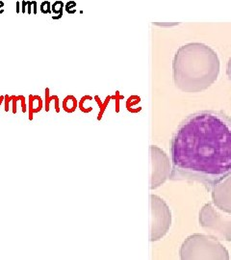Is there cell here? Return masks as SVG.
Wrapping results in <instances>:
<instances>
[{
    "mask_svg": "<svg viewBox=\"0 0 231 260\" xmlns=\"http://www.w3.org/2000/svg\"><path fill=\"white\" fill-rule=\"evenodd\" d=\"M171 156V179L211 188L231 175V119L207 110L190 115L172 136Z\"/></svg>",
    "mask_w": 231,
    "mask_h": 260,
    "instance_id": "cell-1",
    "label": "cell"
},
{
    "mask_svg": "<svg viewBox=\"0 0 231 260\" xmlns=\"http://www.w3.org/2000/svg\"><path fill=\"white\" fill-rule=\"evenodd\" d=\"M220 60L217 52L201 43L180 46L172 61L173 82L184 93H200L217 81Z\"/></svg>",
    "mask_w": 231,
    "mask_h": 260,
    "instance_id": "cell-2",
    "label": "cell"
},
{
    "mask_svg": "<svg viewBox=\"0 0 231 260\" xmlns=\"http://www.w3.org/2000/svg\"><path fill=\"white\" fill-rule=\"evenodd\" d=\"M183 260L213 259L228 260V250L215 237L209 234L196 233L189 236L182 243L179 250Z\"/></svg>",
    "mask_w": 231,
    "mask_h": 260,
    "instance_id": "cell-3",
    "label": "cell"
},
{
    "mask_svg": "<svg viewBox=\"0 0 231 260\" xmlns=\"http://www.w3.org/2000/svg\"><path fill=\"white\" fill-rule=\"evenodd\" d=\"M202 229L219 241L231 242V213L221 211L213 203H205L200 211Z\"/></svg>",
    "mask_w": 231,
    "mask_h": 260,
    "instance_id": "cell-4",
    "label": "cell"
},
{
    "mask_svg": "<svg viewBox=\"0 0 231 260\" xmlns=\"http://www.w3.org/2000/svg\"><path fill=\"white\" fill-rule=\"evenodd\" d=\"M150 202V229L149 241L162 239L168 233L171 225V212L165 200L156 195L149 196Z\"/></svg>",
    "mask_w": 231,
    "mask_h": 260,
    "instance_id": "cell-5",
    "label": "cell"
},
{
    "mask_svg": "<svg viewBox=\"0 0 231 260\" xmlns=\"http://www.w3.org/2000/svg\"><path fill=\"white\" fill-rule=\"evenodd\" d=\"M149 154L151 162L149 189L154 190L163 185L171 177V165L170 163L169 156L160 147L150 146Z\"/></svg>",
    "mask_w": 231,
    "mask_h": 260,
    "instance_id": "cell-6",
    "label": "cell"
},
{
    "mask_svg": "<svg viewBox=\"0 0 231 260\" xmlns=\"http://www.w3.org/2000/svg\"><path fill=\"white\" fill-rule=\"evenodd\" d=\"M212 202L221 211L231 213V175L211 187Z\"/></svg>",
    "mask_w": 231,
    "mask_h": 260,
    "instance_id": "cell-7",
    "label": "cell"
},
{
    "mask_svg": "<svg viewBox=\"0 0 231 260\" xmlns=\"http://www.w3.org/2000/svg\"><path fill=\"white\" fill-rule=\"evenodd\" d=\"M76 101L77 100L73 96H67L62 102V107L64 109V111L67 113H73L75 111V109H73L72 106H70V103H73V102Z\"/></svg>",
    "mask_w": 231,
    "mask_h": 260,
    "instance_id": "cell-8",
    "label": "cell"
},
{
    "mask_svg": "<svg viewBox=\"0 0 231 260\" xmlns=\"http://www.w3.org/2000/svg\"><path fill=\"white\" fill-rule=\"evenodd\" d=\"M64 9H65V4L62 0H56L52 5H51V11L52 13L59 14L60 13H63Z\"/></svg>",
    "mask_w": 231,
    "mask_h": 260,
    "instance_id": "cell-9",
    "label": "cell"
},
{
    "mask_svg": "<svg viewBox=\"0 0 231 260\" xmlns=\"http://www.w3.org/2000/svg\"><path fill=\"white\" fill-rule=\"evenodd\" d=\"M54 100V96H50L49 93V88L45 89V100H44V109L46 112H49V107H50V102Z\"/></svg>",
    "mask_w": 231,
    "mask_h": 260,
    "instance_id": "cell-10",
    "label": "cell"
},
{
    "mask_svg": "<svg viewBox=\"0 0 231 260\" xmlns=\"http://www.w3.org/2000/svg\"><path fill=\"white\" fill-rule=\"evenodd\" d=\"M34 102H35L34 96H32V94H30V96H29V104H28V111H29V117H28V119H29V121L33 120V115H34Z\"/></svg>",
    "mask_w": 231,
    "mask_h": 260,
    "instance_id": "cell-11",
    "label": "cell"
},
{
    "mask_svg": "<svg viewBox=\"0 0 231 260\" xmlns=\"http://www.w3.org/2000/svg\"><path fill=\"white\" fill-rule=\"evenodd\" d=\"M39 10L43 14H51V4L49 1H43L39 6Z\"/></svg>",
    "mask_w": 231,
    "mask_h": 260,
    "instance_id": "cell-12",
    "label": "cell"
},
{
    "mask_svg": "<svg viewBox=\"0 0 231 260\" xmlns=\"http://www.w3.org/2000/svg\"><path fill=\"white\" fill-rule=\"evenodd\" d=\"M75 7H76V3L74 1H72V0H69V1L68 3H66V5H65V10L68 12V14H75V12H76V10L73 9Z\"/></svg>",
    "mask_w": 231,
    "mask_h": 260,
    "instance_id": "cell-13",
    "label": "cell"
},
{
    "mask_svg": "<svg viewBox=\"0 0 231 260\" xmlns=\"http://www.w3.org/2000/svg\"><path fill=\"white\" fill-rule=\"evenodd\" d=\"M34 98L38 102V106L34 110V114H35V113H39V112L42 111V109H43V99H42V97H39V96H34Z\"/></svg>",
    "mask_w": 231,
    "mask_h": 260,
    "instance_id": "cell-14",
    "label": "cell"
},
{
    "mask_svg": "<svg viewBox=\"0 0 231 260\" xmlns=\"http://www.w3.org/2000/svg\"><path fill=\"white\" fill-rule=\"evenodd\" d=\"M19 100H20V102H21V110H22L23 114H24V113L27 112V106H26L25 97H23V96H19Z\"/></svg>",
    "mask_w": 231,
    "mask_h": 260,
    "instance_id": "cell-15",
    "label": "cell"
},
{
    "mask_svg": "<svg viewBox=\"0 0 231 260\" xmlns=\"http://www.w3.org/2000/svg\"><path fill=\"white\" fill-rule=\"evenodd\" d=\"M12 101V97H9L8 94H5L4 96V103H5V112L9 111V104Z\"/></svg>",
    "mask_w": 231,
    "mask_h": 260,
    "instance_id": "cell-16",
    "label": "cell"
},
{
    "mask_svg": "<svg viewBox=\"0 0 231 260\" xmlns=\"http://www.w3.org/2000/svg\"><path fill=\"white\" fill-rule=\"evenodd\" d=\"M12 97V103H13V113L15 114L17 113V102L19 100V96L15 97V96H11Z\"/></svg>",
    "mask_w": 231,
    "mask_h": 260,
    "instance_id": "cell-17",
    "label": "cell"
},
{
    "mask_svg": "<svg viewBox=\"0 0 231 260\" xmlns=\"http://www.w3.org/2000/svg\"><path fill=\"white\" fill-rule=\"evenodd\" d=\"M226 74L228 79L231 81V57L229 58L228 62H227V67H226Z\"/></svg>",
    "mask_w": 231,
    "mask_h": 260,
    "instance_id": "cell-18",
    "label": "cell"
},
{
    "mask_svg": "<svg viewBox=\"0 0 231 260\" xmlns=\"http://www.w3.org/2000/svg\"><path fill=\"white\" fill-rule=\"evenodd\" d=\"M54 103H55V111L57 113L60 112V105H59V97L57 96H54Z\"/></svg>",
    "mask_w": 231,
    "mask_h": 260,
    "instance_id": "cell-19",
    "label": "cell"
},
{
    "mask_svg": "<svg viewBox=\"0 0 231 260\" xmlns=\"http://www.w3.org/2000/svg\"><path fill=\"white\" fill-rule=\"evenodd\" d=\"M27 10V1L26 0H22L21 1V13L25 14Z\"/></svg>",
    "mask_w": 231,
    "mask_h": 260,
    "instance_id": "cell-20",
    "label": "cell"
},
{
    "mask_svg": "<svg viewBox=\"0 0 231 260\" xmlns=\"http://www.w3.org/2000/svg\"><path fill=\"white\" fill-rule=\"evenodd\" d=\"M32 4H33V14H37V13H38V3H37V1H35V0H32Z\"/></svg>",
    "mask_w": 231,
    "mask_h": 260,
    "instance_id": "cell-21",
    "label": "cell"
},
{
    "mask_svg": "<svg viewBox=\"0 0 231 260\" xmlns=\"http://www.w3.org/2000/svg\"><path fill=\"white\" fill-rule=\"evenodd\" d=\"M32 8H33V4H32V1H27V14H31L32 13Z\"/></svg>",
    "mask_w": 231,
    "mask_h": 260,
    "instance_id": "cell-22",
    "label": "cell"
},
{
    "mask_svg": "<svg viewBox=\"0 0 231 260\" xmlns=\"http://www.w3.org/2000/svg\"><path fill=\"white\" fill-rule=\"evenodd\" d=\"M15 12H17V14H19L21 12L20 10V3L19 1H17V3H15Z\"/></svg>",
    "mask_w": 231,
    "mask_h": 260,
    "instance_id": "cell-23",
    "label": "cell"
},
{
    "mask_svg": "<svg viewBox=\"0 0 231 260\" xmlns=\"http://www.w3.org/2000/svg\"><path fill=\"white\" fill-rule=\"evenodd\" d=\"M62 17H63V13H60L57 15H52V19H62Z\"/></svg>",
    "mask_w": 231,
    "mask_h": 260,
    "instance_id": "cell-24",
    "label": "cell"
},
{
    "mask_svg": "<svg viewBox=\"0 0 231 260\" xmlns=\"http://www.w3.org/2000/svg\"><path fill=\"white\" fill-rule=\"evenodd\" d=\"M3 7H4V2L1 1L0 0V14H3L4 13V9H3Z\"/></svg>",
    "mask_w": 231,
    "mask_h": 260,
    "instance_id": "cell-25",
    "label": "cell"
},
{
    "mask_svg": "<svg viewBox=\"0 0 231 260\" xmlns=\"http://www.w3.org/2000/svg\"><path fill=\"white\" fill-rule=\"evenodd\" d=\"M3 101H4V96H0V106L3 103Z\"/></svg>",
    "mask_w": 231,
    "mask_h": 260,
    "instance_id": "cell-26",
    "label": "cell"
}]
</instances>
